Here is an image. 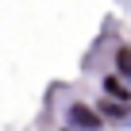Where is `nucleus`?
<instances>
[{
    "instance_id": "f257e3e1",
    "label": "nucleus",
    "mask_w": 131,
    "mask_h": 131,
    "mask_svg": "<svg viewBox=\"0 0 131 131\" xmlns=\"http://www.w3.org/2000/svg\"><path fill=\"white\" fill-rule=\"evenodd\" d=\"M66 127H73V131H100L104 119H100V112L89 100H70L66 104Z\"/></svg>"
},
{
    "instance_id": "f03ea898",
    "label": "nucleus",
    "mask_w": 131,
    "mask_h": 131,
    "mask_svg": "<svg viewBox=\"0 0 131 131\" xmlns=\"http://www.w3.org/2000/svg\"><path fill=\"white\" fill-rule=\"evenodd\" d=\"M93 108L100 112V119H104V123H112V127H131V104H127V100H112V96H100Z\"/></svg>"
},
{
    "instance_id": "7ed1b4c3",
    "label": "nucleus",
    "mask_w": 131,
    "mask_h": 131,
    "mask_svg": "<svg viewBox=\"0 0 131 131\" xmlns=\"http://www.w3.org/2000/svg\"><path fill=\"white\" fill-rule=\"evenodd\" d=\"M100 89H104V96H112V100H127V104H131V85H127L119 73H104V77H100Z\"/></svg>"
},
{
    "instance_id": "20e7f679",
    "label": "nucleus",
    "mask_w": 131,
    "mask_h": 131,
    "mask_svg": "<svg viewBox=\"0 0 131 131\" xmlns=\"http://www.w3.org/2000/svg\"><path fill=\"white\" fill-rule=\"evenodd\" d=\"M112 70L131 85V46H116V54H112Z\"/></svg>"
},
{
    "instance_id": "39448f33",
    "label": "nucleus",
    "mask_w": 131,
    "mask_h": 131,
    "mask_svg": "<svg viewBox=\"0 0 131 131\" xmlns=\"http://www.w3.org/2000/svg\"><path fill=\"white\" fill-rule=\"evenodd\" d=\"M62 131H73V127H62Z\"/></svg>"
}]
</instances>
